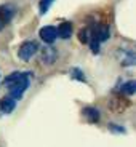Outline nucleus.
<instances>
[{
    "label": "nucleus",
    "instance_id": "obj_7",
    "mask_svg": "<svg viewBox=\"0 0 136 147\" xmlns=\"http://www.w3.org/2000/svg\"><path fill=\"white\" fill-rule=\"evenodd\" d=\"M82 114L87 117L88 121H91V123H98V121H99V112H98L95 107H85V109L82 110Z\"/></svg>",
    "mask_w": 136,
    "mask_h": 147
},
{
    "label": "nucleus",
    "instance_id": "obj_1",
    "mask_svg": "<svg viewBox=\"0 0 136 147\" xmlns=\"http://www.w3.org/2000/svg\"><path fill=\"white\" fill-rule=\"evenodd\" d=\"M30 77H32L30 72H13V74H10L3 82L5 88H8V91H10L8 96L13 98L15 101L21 99L22 94L26 93V90L29 88Z\"/></svg>",
    "mask_w": 136,
    "mask_h": 147
},
{
    "label": "nucleus",
    "instance_id": "obj_11",
    "mask_svg": "<svg viewBox=\"0 0 136 147\" xmlns=\"http://www.w3.org/2000/svg\"><path fill=\"white\" fill-rule=\"evenodd\" d=\"M53 2L55 0H40V3H39V10H40V15H45L48 10H50V7L53 5Z\"/></svg>",
    "mask_w": 136,
    "mask_h": 147
},
{
    "label": "nucleus",
    "instance_id": "obj_3",
    "mask_svg": "<svg viewBox=\"0 0 136 147\" xmlns=\"http://www.w3.org/2000/svg\"><path fill=\"white\" fill-rule=\"evenodd\" d=\"M88 30H90V37L96 38L99 43L109 40V37H110V29H109L107 24H95V26L90 27Z\"/></svg>",
    "mask_w": 136,
    "mask_h": 147
},
{
    "label": "nucleus",
    "instance_id": "obj_8",
    "mask_svg": "<svg viewBox=\"0 0 136 147\" xmlns=\"http://www.w3.org/2000/svg\"><path fill=\"white\" fill-rule=\"evenodd\" d=\"M56 58H58V53H56V50H53V48H45L43 53H42V61H43L45 64H53Z\"/></svg>",
    "mask_w": 136,
    "mask_h": 147
},
{
    "label": "nucleus",
    "instance_id": "obj_4",
    "mask_svg": "<svg viewBox=\"0 0 136 147\" xmlns=\"http://www.w3.org/2000/svg\"><path fill=\"white\" fill-rule=\"evenodd\" d=\"M39 35H40V38L45 42V43L51 45L53 42L56 40V37H58V32H56V27H53V26H45V27H42V29H40Z\"/></svg>",
    "mask_w": 136,
    "mask_h": 147
},
{
    "label": "nucleus",
    "instance_id": "obj_15",
    "mask_svg": "<svg viewBox=\"0 0 136 147\" xmlns=\"http://www.w3.org/2000/svg\"><path fill=\"white\" fill-rule=\"evenodd\" d=\"M5 24H7V22H5L3 19L0 18V30H2V29H3V27H5Z\"/></svg>",
    "mask_w": 136,
    "mask_h": 147
},
{
    "label": "nucleus",
    "instance_id": "obj_5",
    "mask_svg": "<svg viewBox=\"0 0 136 147\" xmlns=\"http://www.w3.org/2000/svg\"><path fill=\"white\" fill-rule=\"evenodd\" d=\"M72 30H74L72 22L64 21V22H61V24L58 26L56 32H58V37H61L63 40H67V38H70V35H72Z\"/></svg>",
    "mask_w": 136,
    "mask_h": 147
},
{
    "label": "nucleus",
    "instance_id": "obj_14",
    "mask_svg": "<svg viewBox=\"0 0 136 147\" xmlns=\"http://www.w3.org/2000/svg\"><path fill=\"white\" fill-rule=\"evenodd\" d=\"M109 128L114 129V131H117V133H125V129H123V128H120V126H115V125H109Z\"/></svg>",
    "mask_w": 136,
    "mask_h": 147
},
{
    "label": "nucleus",
    "instance_id": "obj_6",
    "mask_svg": "<svg viewBox=\"0 0 136 147\" xmlns=\"http://www.w3.org/2000/svg\"><path fill=\"white\" fill-rule=\"evenodd\" d=\"M15 107H16V101L13 98H10V96H5V98L0 99V110L3 114H11L15 110Z\"/></svg>",
    "mask_w": 136,
    "mask_h": 147
},
{
    "label": "nucleus",
    "instance_id": "obj_9",
    "mask_svg": "<svg viewBox=\"0 0 136 147\" xmlns=\"http://www.w3.org/2000/svg\"><path fill=\"white\" fill-rule=\"evenodd\" d=\"M15 15V8H11L10 5H3V7H0V18L3 19L5 22H8Z\"/></svg>",
    "mask_w": 136,
    "mask_h": 147
},
{
    "label": "nucleus",
    "instance_id": "obj_13",
    "mask_svg": "<svg viewBox=\"0 0 136 147\" xmlns=\"http://www.w3.org/2000/svg\"><path fill=\"white\" fill-rule=\"evenodd\" d=\"M78 38H80L82 43H88V40H90V30H88V27H85V29H82L80 32H78Z\"/></svg>",
    "mask_w": 136,
    "mask_h": 147
},
{
    "label": "nucleus",
    "instance_id": "obj_2",
    "mask_svg": "<svg viewBox=\"0 0 136 147\" xmlns=\"http://www.w3.org/2000/svg\"><path fill=\"white\" fill-rule=\"evenodd\" d=\"M37 51H39V43L34 40H27L18 48V58L22 61H30Z\"/></svg>",
    "mask_w": 136,
    "mask_h": 147
},
{
    "label": "nucleus",
    "instance_id": "obj_10",
    "mask_svg": "<svg viewBox=\"0 0 136 147\" xmlns=\"http://www.w3.org/2000/svg\"><path fill=\"white\" fill-rule=\"evenodd\" d=\"M135 91H136V82L135 80H130V82H127V83H123L120 86V93H123V94H127V96L135 94Z\"/></svg>",
    "mask_w": 136,
    "mask_h": 147
},
{
    "label": "nucleus",
    "instance_id": "obj_12",
    "mask_svg": "<svg viewBox=\"0 0 136 147\" xmlns=\"http://www.w3.org/2000/svg\"><path fill=\"white\" fill-rule=\"evenodd\" d=\"M70 77L75 78V80H78V82H87V78H85L83 72H82L78 67H74V69L70 70Z\"/></svg>",
    "mask_w": 136,
    "mask_h": 147
}]
</instances>
